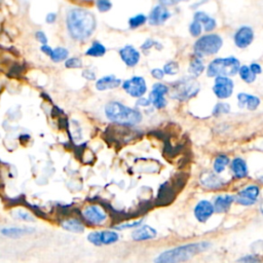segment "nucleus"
<instances>
[{"label": "nucleus", "instance_id": "obj_26", "mask_svg": "<svg viewBox=\"0 0 263 263\" xmlns=\"http://www.w3.org/2000/svg\"><path fill=\"white\" fill-rule=\"evenodd\" d=\"M204 70V66L201 62V60L199 59V57L197 55H193L191 58V61H190V64H189V68H188V71L190 74H192L194 77H197L199 76Z\"/></svg>", "mask_w": 263, "mask_h": 263}, {"label": "nucleus", "instance_id": "obj_15", "mask_svg": "<svg viewBox=\"0 0 263 263\" xmlns=\"http://www.w3.org/2000/svg\"><path fill=\"white\" fill-rule=\"evenodd\" d=\"M214 212L213 204L208 200H200L194 208V216L201 223L206 222Z\"/></svg>", "mask_w": 263, "mask_h": 263}, {"label": "nucleus", "instance_id": "obj_45", "mask_svg": "<svg viewBox=\"0 0 263 263\" xmlns=\"http://www.w3.org/2000/svg\"><path fill=\"white\" fill-rule=\"evenodd\" d=\"M160 2L161 5L163 6H170V5H175L179 2H182V1H188V0H158Z\"/></svg>", "mask_w": 263, "mask_h": 263}, {"label": "nucleus", "instance_id": "obj_8", "mask_svg": "<svg viewBox=\"0 0 263 263\" xmlns=\"http://www.w3.org/2000/svg\"><path fill=\"white\" fill-rule=\"evenodd\" d=\"M87 240L97 246H108L113 245L119 240V234L114 230H100V231H91L87 235Z\"/></svg>", "mask_w": 263, "mask_h": 263}, {"label": "nucleus", "instance_id": "obj_31", "mask_svg": "<svg viewBox=\"0 0 263 263\" xmlns=\"http://www.w3.org/2000/svg\"><path fill=\"white\" fill-rule=\"evenodd\" d=\"M147 21H148V17L145 14L140 13V14L132 16L128 20V26L130 29H137V28L143 26Z\"/></svg>", "mask_w": 263, "mask_h": 263}, {"label": "nucleus", "instance_id": "obj_41", "mask_svg": "<svg viewBox=\"0 0 263 263\" xmlns=\"http://www.w3.org/2000/svg\"><path fill=\"white\" fill-rule=\"evenodd\" d=\"M82 76L87 80H95L96 79V73L90 69H85L82 71Z\"/></svg>", "mask_w": 263, "mask_h": 263}, {"label": "nucleus", "instance_id": "obj_5", "mask_svg": "<svg viewBox=\"0 0 263 263\" xmlns=\"http://www.w3.org/2000/svg\"><path fill=\"white\" fill-rule=\"evenodd\" d=\"M223 45V40L218 34L204 35L194 43L195 55H211L217 53Z\"/></svg>", "mask_w": 263, "mask_h": 263}, {"label": "nucleus", "instance_id": "obj_24", "mask_svg": "<svg viewBox=\"0 0 263 263\" xmlns=\"http://www.w3.org/2000/svg\"><path fill=\"white\" fill-rule=\"evenodd\" d=\"M33 232H34L33 228H27V227H8V228L1 229V234L7 237H12V238H17Z\"/></svg>", "mask_w": 263, "mask_h": 263}, {"label": "nucleus", "instance_id": "obj_18", "mask_svg": "<svg viewBox=\"0 0 263 263\" xmlns=\"http://www.w3.org/2000/svg\"><path fill=\"white\" fill-rule=\"evenodd\" d=\"M121 79L117 78L114 75H106L99 78L96 82V88L98 90H107V89H114L120 86Z\"/></svg>", "mask_w": 263, "mask_h": 263}, {"label": "nucleus", "instance_id": "obj_38", "mask_svg": "<svg viewBox=\"0 0 263 263\" xmlns=\"http://www.w3.org/2000/svg\"><path fill=\"white\" fill-rule=\"evenodd\" d=\"M189 32L194 37L199 36L201 33V24L197 21H193L189 26Z\"/></svg>", "mask_w": 263, "mask_h": 263}, {"label": "nucleus", "instance_id": "obj_28", "mask_svg": "<svg viewBox=\"0 0 263 263\" xmlns=\"http://www.w3.org/2000/svg\"><path fill=\"white\" fill-rule=\"evenodd\" d=\"M68 55H69V50L67 48H65V47H55L52 50V53L49 58L52 62L59 63V62L67 60Z\"/></svg>", "mask_w": 263, "mask_h": 263}, {"label": "nucleus", "instance_id": "obj_47", "mask_svg": "<svg viewBox=\"0 0 263 263\" xmlns=\"http://www.w3.org/2000/svg\"><path fill=\"white\" fill-rule=\"evenodd\" d=\"M40 49H41V51H42L44 54H46V55H48V57H50V55H51L52 50H53V49H52L49 45H47V44L42 45V46L40 47Z\"/></svg>", "mask_w": 263, "mask_h": 263}, {"label": "nucleus", "instance_id": "obj_40", "mask_svg": "<svg viewBox=\"0 0 263 263\" xmlns=\"http://www.w3.org/2000/svg\"><path fill=\"white\" fill-rule=\"evenodd\" d=\"M35 37H36V39H37L42 45L47 44V37H46V35H45L44 32H42V31H37V32L35 33Z\"/></svg>", "mask_w": 263, "mask_h": 263}, {"label": "nucleus", "instance_id": "obj_4", "mask_svg": "<svg viewBox=\"0 0 263 263\" xmlns=\"http://www.w3.org/2000/svg\"><path fill=\"white\" fill-rule=\"evenodd\" d=\"M239 61L235 58L216 59L208 66L206 74L209 77L233 76L239 71Z\"/></svg>", "mask_w": 263, "mask_h": 263}, {"label": "nucleus", "instance_id": "obj_10", "mask_svg": "<svg viewBox=\"0 0 263 263\" xmlns=\"http://www.w3.org/2000/svg\"><path fill=\"white\" fill-rule=\"evenodd\" d=\"M233 81L225 76H218L215 78V84L213 86V91L219 99H227L232 95L233 91Z\"/></svg>", "mask_w": 263, "mask_h": 263}, {"label": "nucleus", "instance_id": "obj_27", "mask_svg": "<svg viewBox=\"0 0 263 263\" xmlns=\"http://www.w3.org/2000/svg\"><path fill=\"white\" fill-rule=\"evenodd\" d=\"M106 47L99 41H93L90 47L85 51V54L92 58H100L106 53Z\"/></svg>", "mask_w": 263, "mask_h": 263}, {"label": "nucleus", "instance_id": "obj_32", "mask_svg": "<svg viewBox=\"0 0 263 263\" xmlns=\"http://www.w3.org/2000/svg\"><path fill=\"white\" fill-rule=\"evenodd\" d=\"M163 72L167 75H175L179 72V65L175 61H171L163 66Z\"/></svg>", "mask_w": 263, "mask_h": 263}, {"label": "nucleus", "instance_id": "obj_25", "mask_svg": "<svg viewBox=\"0 0 263 263\" xmlns=\"http://www.w3.org/2000/svg\"><path fill=\"white\" fill-rule=\"evenodd\" d=\"M194 21L199 22L203 25V28L206 32H210L215 29L216 27V21L212 17H210L208 14H205L202 11H196L194 14Z\"/></svg>", "mask_w": 263, "mask_h": 263}, {"label": "nucleus", "instance_id": "obj_20", "mask_svg": "<svg viewBox=\"0 0 263 263\" xmlns=\"http://www.w3.org/2000/svg\"><path fill=\"white\" fill-rule=\"evenodd\" d=\"M237 101H238V106L240 108H247L250 111L257 109V107L260 105V99L258 97L243 93V92H240L237 95Z\"/></svg>", "mask_w": 263, "mask_h": 263}, {"label": "nucleus", "instance_id": "obj_16", "mask_svg": "<svg viewBox=\"0 0 263 263\" xmlns=\"http://www.w3.org/2000/svg\"><path fill=\"white\" fill-rule=\"evenodd\" d=\"M254 39V32L250 27H241L234 35V42L237 47L245 48L249 46Z\"/></svg>", "mask_w": 263, "mask_h": 263}, {"label": "nucleus", "instance_id": "obj_50", "mask_svg": "<svg viewBox=\"0 0 263 263\" xmlns=\"http://www.w3.org/2000/svg\"><path fill=\"white\" fill-rule=\"evenodd\" d=\"M260 180H261V182H262V183H263V177H262V178H261V179H260Z\"/></svg>", "mask_w": 263, "mask_h": 263}, {"label": "nucleus", "instance_id": "obj_48", "mask_svg": "<svg viewBox=\"0 0 263 263\" xmlns=\"http://www.w3.org/2000/svg\"><path fill=\"white\" fill-rule=\"evenodd\" d=\"M250 69L252 70V72L254 73V74H260L261 73V71H262V69H261V66L259 65V64H256V63H254V64H252L251 66H250Z\"/></svg>", "mask_w": 263, "mask_h": 263}, {"label": "nucleus", "instance_id": "obj_43", "mask_svg": "<svg viewBox=\"0 0 263 263\" xmlns=\"http://www.w3.org/2000/svg\"><path fill=\"white\" fill-rule=\"evenodd\" d=\"M155 45H159L157 42H155L154 40H152V39H147L143 44H142V49L143 50H147V49H149V48H151L152 46H155Z\"/></svg>", "mask_w": 263, "mask_h": 263}, {"label": "nucleus", "instance_id": "obj_11", "mask_svg": "<svg viewBox=\"0 0 263 263\" xmlns=\"http://www.w3.org/2000/svg\"><path fill=\"white\" fill-rule=\"evenodd\" d=\"M168 92V87L162 83H155L149 95V100L156 109H162L166 105L164 95Z\"/></svg>", "mask_w": 263, "mask_h": 263}, {"label": "nucleus", "instance_id": "obj_9", "mask_svg": "<svg viewBox=\"0 0 263 263\" xmlns=\"http://www.w3.org/2000/svg\"><path fill=\"white\" fill-rule=\"evenodd\" d=\"M83 219L91 225H102L106 222L108 215L105 210L98 204H89L82 211Z\"/></svg>", "mask_w": 263, "mask_h": 263}, {"label": "nucleus", "instance_id": "obj_44", "mask_svg": "<svg viewBox=\"0 0 263 263\" xmlns=\"http://www.w3.org/2000/svg\"><path fill=\"white\" fill-rule=\"evenodd\" d=\"M151 104V102H150V100L149 99H146V98H139L138 99V101L136 102V105L137 106H142V107H147V106H149Z\"/></svg>", "mask_w": 263, "mask_h": 263}, {"label": "nucleus", "instance_id": "obj_49", "mask_svg": "<svg viewBox=\"0 0 263 263\" xmlns=\"http://www.w3.org/2000/svg\"><path fill=\"white\" fill-rule=\"evenodd\" d=\"M260 210H261V213H262V215H263V203H262V205H261V209H260Z\"/></svg>", "mask_w": 263, "mask_h": 263}, {"label": "nucleus", "instance_id": "obj_37", "mask_svg": "<svg viewBox=\"0 0 263 263\" xmlns=\"http://www.w3.org/2000/svg\"><path fill=\"white\" fill-rule=\"evenodd\" d=\"M13 216L20 220H23V221H34V218L33 216L26 212V211H23V210H17L13 213Z\"/></svg>", "mask_w": 263, "mask_h": 263}, {"label": "nucleus", "instance_id": "obj_34", "mask_svg": "<svg viewBox=\"0 0 263 263\" xmlns=\"http://www.w3.org/2000/svg\"><path fill=\"white\" fill-rule=\"evenodd\" d=\"M82 61L79 58H70L65 62V67L68 69H78L82 67Z\"/></svg>", "mask_w": 263, "mask_h": 263}, {"label": "nucleus", "instance_id": "obj_13", "mask_svg": "<svg viewBox=\"0 0 263 263\" xmlns=\"http://www.w3.org/2000/svg\"><path fill=\"white\" fill-rule=\"evenodd\" d=\"M170 16H171V13L165 8V6L159 4L154 6L153 9L151 10L148 16V23L152 26H159V25H162L164 22H166Z\"/></svg>", "mask_w": 263, "mask_h": 263}, {"label": "nucleus", "instance_id": "obj_35", "mask_svg": "<svg viewBox=\"0 0 263 263\" xmlns=\"http://www.w3.org/2000/svg\"><path fill=\"white\" fill-rule=\"evenodd\" d=\"M230 111V105L227 103H218L214 110H213V114L214 115H221V114H225L228 113Z\"/></svg>", "mask_w": 263, "mask_h": 263}, {"label": "nucleus", "instance_id": "obj_21", "mask_svg": "<svg viewBox=\"0 0 263 263\" xmlns=\"http://www.w3.org/2000/svg\"><path fill=\"white\" fill-rule=\"evenodd\" d=\"M235 197L233 195H219L214 199V211L216 213H225L229 210L230 205L232 204V202L234 201Z\"/></svg>", "mask_w": 263, "mask_h": 263}, {"label": "nucleus", "instance_id": "obj_42", "mask_svg": "<svg viewBox=\"0 0 263 263\" xmlns=\"http://www.w3.org/2000/svg\"><path fill=\"white\" fill-rule=\"evenodd\" d=\"M151 75L155 78V79H162L164 76V72L162 69L159 68H155L151 70Z\"/></svg>", "mask_w": 263, "mask_h": 263}, {"label": "nucleus", "instance_id": "obj_1", "mask_svg": "<svg viewBox=\"0 0 263 263\" xmlns=\"http://www.w3.org/2000/svg\"><path fill=\"white\" fill-rule=\"evenodd\" d=\"M66 26L71 38L77 41H84L96 30V17L87 9L72 8L67 13Z\"/></svg>", "mask_w": 263, "mask_h": 263}, {"label": "nucleus", "instance_id": "obj_23", "mask_svg": "<svg viewBox=\"0 0 263 263\" xmlns=\"http://www.w3.org/2000/svg\"><path fill=\"white\" fill-rule=\"evenodd\" d=\"M231 171L235 178L242 179L248 176V166L242 158L236 157L231 161Z\"/></svg>", "mask_w": 263, "mask_h": 263}, {"label": "nucleus", "instance_id": "obj_36", "mask_svg": "<svg viewBox=\"0 0 263 263\" xmlns=\"http://www.w3.org/2000/svg\"><path fill=\"white\" fill-rule=\"evenodd\" d=\"M96 6L100 12H107L112 7V2L110 0H97Z\"/></svg>", "mask_w": 263, "mask_h": 263}, {"label": "nucleus", "instance_id": "obj_29", "mask_svg": "<svg viewBox=\"0 0 263 263\" xmlns=\"http://www.w3.org/2000/svg\"><path fill=\"white\" fill-rule=\"evenodd\" d=\"M229 163V158L224 155V154H221V155H218L215 160H214V171L217 173V174H220L221 172H223L225 170V167L227 166V164Z\"/></svg>", "mask_w": 263, "mask_h": 263}, {"label": "nucleus", "instance_id": "obj_7", "mask_svg": "<svg viewBox=\"0 0 263 263\" xmlns=\"http://www.w3.org/2000/svg\"><path fill=\"white\" fill-rule=\"evenodd\" d=\"M123 90L133 98H142L147 91V84L143 77L133 76L122 83Z\"/></svg>", "mask_w": 263, "mask_h": 263}, {"label": "nucleus", "instance_id": "obj_46", "mask_svg": "<svg viewBox=\"0 0 263 263\" xmlns=\"http://www.w3.org/2000/svg\"><path fill=\"white\" fill-rule=\"evenodd\" d=\"M57 20V13L54 12H49L46 14V17H45V21L47 24H53Z\"/></svg>", "mask_w": 263, "mask_h": 263}, {"label": "nucleus", "instance_id": "obj_33", "mask_svg": "<svg viewBox=\"0 0 263 263\" xmlns=\"http://www.w3.org/2000/svg\"><path fill=\"white\" fill-rule=\"evenodd\" d=\"M141 224H142V220H137V221H133V222L118 224L116 226H113V229L114 230H124V229H128V228H137Z\"/></svg>", "mask_w": 263, "mask_h": 263}, {"label": "nucleus", "instance_id": "obj_2", "mask_svg": "<svg viewBox=\"0 0 263 263\" xmlns=\"http://www.w3.org/2000/svg\"><path fill=\"white\" fill-rule=\"evenodd\" d=\"M210 246L211 243L206 241L179 246L160 253L154 259V263H182L205 251Z\"/></svg>", "mask_w": 263, "mask_h": 263}, {"label": "nucleus", "instance_id": "obj_39", "mask_svg": "<svg viewBox=\"0 0 263 263\" xmlns=\"http://www.w3.org/2000/svg\"><path fill=\"white\" fill-rule=\"evenodd\" d=\"M260 258L256 255H247L238 260V263H260Z\"/></svg>", "mask_w": 263, "mask_h": 263}, {"label": "nucleus", "instance_id": "obj_19", "mask_svg": "<svg viewBox=\"0 0 263 263\" xmlns=\"http://www.w3.org/2000/svg\"><path fill=\"white\" fill-rule=\"evenodd\" d=\"M200 183L203 187L209 189H219L223 186V180L214 173H203L200 176Z\"/></svg>", "mask_w": 263, "mask_h": 263}, {"label": "nucleus", "instance_id": "obj_17", "mask_svg": "<svg viewBox=\"0 0 263 263\" xmlns=\"http://www.w3.org/2000/svg\"><path fill=\"white\" fill-rule=\"evenodd\" d=\"M156 234H157V231L153 227L149 225H143L141 227H137L132 232V238L136 241H144V240H149L154 238Z\"/></svg>", "mask_w": 263, "mask_h": 263}, {"label": "nucleus", "instance_id": "obj_22", "mask_svg": "<svg viewBox=\"0 0 263 263\" xmlns=\"http://www.w3.org/2000/svg\"><path fill=\"white\" fill-rule=\"evenodd\" d=\"M60 224H61L62 228H64L67 231H70V232L80 233V232L84 231V224L81 222V220L74 218V217L66 218V219L62 220Z\"/></svg>", "mask_w": 263, "mask_h": 263}, {"label": "nucleus", "instance_id": "obj_30", "mask_svg": "<svg viewBox=\"0 0 263 263\" xmlns=\"http://www.w3.org/2000/svg\"><path fill=\"white\" fill-rule=\"evenodd\" d=\"M238 73H239L240 78L247 83H251L256 79V74H254L252 72V70L250 69V67H248V66H241L239 68Z\"/></svg>", "mask_w": 263, "mask_h": 263}, {"label": "nucleus", "instance_id": "obj_14", "mask_svg": "<svg viewBox=\"0 0 263 263\" xmlns=\"http://www.w3.org/2000/svg\"><path fill=\"white\" fill-rule=\"evenodd\" d=\"M119 55L127 67H135L140 61V52L133 45H125L120 48Z\"/></svg>", "mask_w": 263, "mask_h": 263}, {"label": "nucleus", "instance_id": "obj_6", "mask_svg": "<svg viewBox=\"0 0 263 263\" xmlns=\"http://www.w3.org/2000/svg\"><path fill=\"white\" fill-rule=\"evenodd\" d=\"M172 86V98L179 101H187L199 90V83L195 78H183Z\"/></svg>", "mask_w": 263, "mask_h": 263}, {"label": "nucleus", "instance_id": "obj_12", "mask_svg": "<svg viewBox=\"0 0 263 263\" xmlns=\"http://www.w3.org/2000/svg\"><path fill=\"white\" fill-rule=\"evenodd\" d=\"M260 189L257 185H250L237 192V203L241 205H252L258 200Z\"/></svg>", "mask_w": 263, "mask_h": 263}, {"label": "nucleus", "instance_id": "obj_3", "mask_svg": "<svg viewBox=\"0 0 263 263\" xmlns=\"http://www.w3.org/2000/svg\"><path fill=\"white\" fill-rule=\"evenodd\" d=\"M105 115L110 121L125 126L137 125L142 121V114L139 110L127 107L116 101L106 104Z\"/></svg>", "mask_w": 263, "mask_h": 263}]
</instances>
